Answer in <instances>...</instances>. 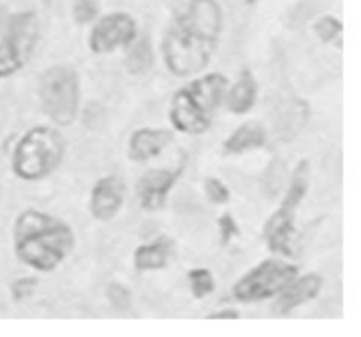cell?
Returning <instances> with one entry per match:
<instances>
[{"label":"cell","instance_id":"cell-20","mask_svg":"<svg viewBox=\"0 0 361 337\" xmlns=\"http://www.w3.org/2000/svg\"><path fill=\"white\" fill-rule=\"evenodd\" d=\"M106 299H108L109 306L118 313H127L133 306V293L127 288L123 283L111 281L106 286Z\"/></svg>","mask_w":361,"mask_h":337},{"label":"cell","instance_id":"cell-5","mask_svg":"<svg viewBox=\"0 0 361 337\" xmlns=\"http://www.w3.org/2000/svg\"><path fill=\"white\" fill-rule=\"evenodd\" d=\"M310 189V161L300 159L289 179V186L282 196L281 205L267 219L263 226V239L268 251L275 256L291 258L293 240L296 235V215Z\"/></svg>","mask_w":361,"mask_h":337},{"label":"cell","instance_id":"cell-8","mask_svg":"<svg viewBox=\"0 0 361 337\" xmlns=\"http://www.w3.org/2000/svg\"><path fill=\"white\" fill-rule=\"evenodd\" d=\"M300 268L284 258H267L240 276L233 285L231 295L236 302L257 304L275 299L296 276Z\"/></svg>","mask_w":361,"mask_h":337},{"label":"cell","instance_id":"cell-13","mask_svg":"<svg viewBox=\"0 0 361 337\" xmlns=\"http://www.w3.org/2000/svg\"><path fill=\"white\" fill-rule=\"evenodd\" d=\"M171 138L173 134L162 127H140L127 140V158L133 162H148L166 150Z\"/></svg>","mask_w":361,"mask_h":337},{"label":"cell","instance_id":"cell-1","mask_svg":"<svg viewBox=\"0 0 361 337\" xmlns=\"http://www.w3.org/2000/svg\"><path fill=\"white\" fill-rule=\"evenodd\" d=\"M224 9L219 0H176L161 39L166 69L175 78L204 73L221 45Z\"/></svg>","mask_w":361,"mask_h":337},{"label":"cell","instance_id":"cell-9","mask_svg":"<svg viewBox=\"0 0 361 337\" xmlns=\"http://www.w3.org/2000/svg\"><path fill=\"white\" fill-rule=\"evenodd\" d=\"M137 39V21L127 11H111L90 25L87 46L94 55H111L129 48Z\"/></svg>","mask_w":361,"mask_h":337},{"label":"cell","instance_id":"cell-21","mask_svg":"<svg viewBox=\"0 0 361 337\" xmlns=\"http://www.w3.org/2000/svg\"><path fill=\"white\" fill-rule=\"evenodd\" d=\"M39 288V278L35 276H21V278H16L11 281L9 285V293L13 297V300L16 304L25 302L30 297H34V293L37 292Z\"/></svg>","mask_w":361,"mask_h":337},{"label":"cell","instance_id":"cell-26","mask_svg":"<svg viewBox=\"0 0 361 337\" xmlns=\"http://www.w3.org/2000/svg\"><path fill=\"white\" fill-rule=\"evenodd\" d=\"M257 2H259V0H243V4H245L247 7H252V6H256Z\"/></svg>","mask_w":361,"mask_h":337},{"label":"cell","instance_id":"cell-12","mask_svg":"<svg viewBox=\"0 0 361 337\" xmlns=\"http://www.w3.org/2000/svg\"><path fill=\"white\" fill-rule=\"evenodd\" d=\"M324 288V278L319 272H307L296 276L277 297L271 306V311L277 317H288L293 311L300 309L305 304L312 302L321 295Z\"/></svg>","mask_w":361,"mask_h":337},{"label":"cell","instance_id":"cell-7","mask_svg":"<svg viewBox=\"0 0 361 337\" xmlns=\"http://www.w3.org/2000/svg\"><path fill=\"white\" fill-rule=\"evenodd\" d=\"M41 39V21L35 11L25 9L7 18L0 37V80L20 73L30 62Z\"/></svg>","mask_w":361,"mask_h":337},{"label":"cell","instance_id":"cell-6","mask_svg":"<svg viewBox=\"0 0 361 337\" xmlns=\"http://www.w3.org/2000/svg\"><path fill=\"white\" fill-rule=\"evenodd\" d=\"M41 110L53 126L66 129L76 122L81 108V83L76 69L55 64L42 71L37 85Z\"/></svg>","mask_w":361,"mask_h":337},{"label":"cell","instance_id":"cell-22","mask_svg":"<svg viewBox=\"0 0 361 337\" xmlns=\"http://www.w3.org/2000/svg\"><path fill=\"white\" fill-rule=\"evenodd\" d=\"M203 189L210 203L214 205H226L231 200V193H229L228 186L222 182L217 177H208L203 180Z\"/></svg>","mask_w":361,"mask_h":337},{"label":"cell","instance_id":"cell-19","mask_svg":"<svg viewBox=\"0 0 361 337\" xmlns=\"http://www.w3.org/2000/svg\"><path fill=\"white\" fill-rule=\"evenodd\" d=\"M71 16L74 23L80 27L92 25L101 16V0H73Z\"/></svg>","mask_w":361,"mask_h":337},{"label":"cell","instance_id":"cell-3","mask_svg":"<svg viewBox=\"0 0 361 337\" xmlns=\"http://www.w3.org/2000/svg\"><path fill=\"white\" fill-rule=\"evenodd\" d=\"M229 87V78L224 73H201L182 88L173 92L168 106L169 124L178 133L187 136L207 134Z\"/></svg>","mask_w":361,"mask_h":337},{"label":"cell","instance_id":"cell-16","mask_svg":"<svg viewBox=\"0 0 361 337\" xmlns=\"http://www.w3.org/2000/svg\"><path fill=\"white\" fill-rule=\"evenodd\" d=\"M268 141V131L256 120L243 122L222 141V152L226 155H240L263 148Z\"/></svg>","mask_w":361,"mask_h":337},{"label":"cell","instance_id":"cell-10","mask_svg":"<svg viewBox=\"0 0 361 337\" xmlns=\"http://www.w3.org/2000/svg\"><path fill=\"white\" fill-rule=\"evenodd\" d=\"M182 173L183 165L175 166V168H154L143 173L136 182V198L141 211H162Z\"/></svg>","mask_w":361,"mask_h":337},{"label":"cell","instance_id":"cell-23","mask_svg":"<svg viewBox=\"0 0 361 337\" xmlns=\"http://www.w3.org/2000/svg\"><path fill=\"white\" fill-rule=\"evenodd\" d=\"M152 64V52L148 49L147 42H141L133 48V52L127 57V69L130 71V74H140L147 69Z\"/></svg>","mask_w":361,"mask_h":337},{"label":"cell","instance_id":"cell-4","mask_svg":"<svg viewBox=\"0 0 361 337\" xmlns=\"http://www.w3.org/2000/svg\"><path fill=\"white\" fill-rule=\"evenodd\" d=\"M67 154V138L60 127L37 124L25 131L11 152V170L23 182H39L59 170Z\"/></svg>","mask_w":361,"mask_h":337},{"label":"cell","instance_id":"cell-2","mask_svg":"<svg viewBox=\"0 0 361 337\" xmlns=\"http://www.w3.org/2000/svg\"><path fill=\"white\" fill-rule=\"evenodd\" d=\"M76 246V233L66 219L28 207L13 223V251L16 260L39 274L55 272Z\"/></svg>","mask_w":361,"mask_h":337},{"label":"cell","instance_id":"cell-17","mask_svg":"<svg viewBox=\"0 0 361 337\" xmlns=\"http://www.w3.org/2000/svg\"><path fill=\"white\" fill-rule=\"evenodd\" d=\"M314 35L324 45H335L338 49L342 48V34H344V23L341 18L334 14H323L317 18L312 25Z\"/></svg>","mask_w":361,"mask_h":337},{"label":"cell","instance_id":"cell-24","mask_svg":"<svg viewBox=\"0 0 361 337\" xmlns=\"http://www.w3.org/2000/svg\"><path fill=\"white\" fill-rule=\"evenodd\" d=\"M219 226V240H221V246H229L235 239L240 237V226L238 221L231 215V212H224V214L219 215L217 219Z\"/></svg>","mask_w":361,"mask_h":337},{"label":"cell","instance_id":"cell-14","mask_svg":"<svg viewBox=\"0 0 361 337\" xmlns=\"http://www.w3.org/2000/svg\"><path fill=\"white\" fill-rule=\"evenodd\" d=\"M176 242L169 235H159L152 242L141 244L133 253V265L137 272H157L169 267L175 258Z\"/></svg>","mask_w":361,"mask_h":337},{"label":"cell","instance_id":"cell-25","mask_svg":"<svg viewBox=\"0 0 361 337\" xmlns=\"http://www.w3.org/2000/svg\"><path fill=\"white\" fill-rule=\"evenodd\" d=\"M240 313L233 307H226V309H219L214 311L207 317V320H238Z\"/></svg>","mask_w":361,"mask_h":337},{"label":"cell","instance_id":"cell-18","mask_svg":"<svg viewBox=\"0 0 361 337\" xmlns=\"http://www.w3.org/2000/svg\"><path fill=\"white\" fill-rule=\"evenodd\" d=\"M187 281H189V290L196 300L204 299L215 292V278L210 268L207 267H194L187 272Z\"/></svg>","mask_w":361,"mask_h":337},{"label":"cell","instance_id":"cell-11","mask_svg":"<svg viewBox=\"0 0 361 337\" xmlns=\"http://www.w3.org/2000/svg\"><path fill=\"white\" fill-rule=\"evenodd\" d=\"M127 186L120 177L106 175L95 180L88 196V212L95 221L108 223L118 215L126 205Z\"/></svg>","mask_w":361,"mask_h":337},{"label":"cell","instance_id":"cell-15","mask_svg":"<svg viewBox=\"0 0 361 337\" xmlns=\"http://www.w3.org/2000/svg\"><path fill=\"white\" fill-rule=\"evenodd\" d=\"M257 94H259V85L256 76L250 69H243L235 80V83H229L224 95V106L233 115H245L252 112L256 106Z\"/></svg>","mask_w":361,"mask_h":337}]
</instances>
